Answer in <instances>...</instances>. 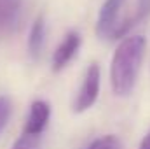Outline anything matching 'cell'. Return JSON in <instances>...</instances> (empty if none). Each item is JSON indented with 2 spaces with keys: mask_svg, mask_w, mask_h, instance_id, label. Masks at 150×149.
<instances>
[{
  "mask_svg": "<svg viewBox=\"0 0 150 149\" xmlns=\"http://www.w3.org/2000/svg\"><path fill=\"white\" fill-rule=\"evenodd\" d=\"M87 149H122V144L115 135H103V137L93 140L87 146Z\"/></svg>",
  "mask_w": 150,
  "mask_h": 149,
  "instance_id": "9",
  "label": "cell"
},
{
  "mask_svg": "<svg viewBox=\"0 0 150 149\" xmlns=\"http://www.w3.org/2000/svg\"><path fill=\"white\" fill-rule=\"evenodd\" d=\"M140 149H150V132L143 137V140H142V144H140Z\"/></svg>",
  "mask_w": 150,
  "mask_h": 149,
  "instance_id": "12",
  "label": "cell"
},
{
  "mask_svg": "<svg viewBox=\"0 0 150 149\" xmlns=\"http://www.w3.org/2000/svg\"><path fill=\"white\" fill-rule=\"evenodd\" d=\"M23 11V0H0V34H11L18 28Z\"/></svg>",
  "mask_w": 150,
  "mask_h": 149,
  "instance_id": "6",
  "label": "cell"
},
{
  "mask_svg": "<svg viewBox=\"0 0 150 149\" xmlns=\"http://www.w3.org/2000/svg\"><path fill=\"white\" fill-rule=\"evenodd\" d=\"M40 139L42 135H30V133H21L11 149H38L40 148Z\"/></svg>",
  "mask_w": 150,
  "mask_h": 149,
  "instance_id": "8",
  "label": "cell"
},
{
  "mask_svg": "<svg viewBox=\"0 0 150 149\" xmlns=\"http://www.w3.org/2000/svg\"><path fill=\"white\" fill-rule=\"evenodd\" d=\"M45 40H47V25H45V19L38 16L33 21L30 28V35H28V53L33 60H38L42 56Z\"/></svg>",
  "mask_w": 150,
  "mask_h": 149,
  "instance_id": "7",
  "label": "cell"
},
{
  "mask_svg": "<svg viewBox=\"0 0 150 149\" xmlns=\"http://www.w3.org/2000/svg\"><path fill=\"white\" fill-rule=\"evenodd\" d=\"M150 14V0H136V21Z\"/></svg>",
  "mask_w": 150,
  "mask_h": 149,
  "instance_id": "11",
  "label": "cell"
},
{
  "mask_svg": "<svg viewBox=\"0 0 150 149\" xmlns=\"http://www.w3.org/2000/svg\"><path fill=\"white\" fill-rule=\"evenodd\" d=\"M145 51L147 40L142 35L124 37L115 47L110 62V86L115 97H129L133 93Z\"/></svg>",
  "mask_w": 150,
  "mask_h": 149,
  "instance_id": "1",
  "label": "cell"
},
{
  "mask_svg": "<svg viewBox=\"0 0 150 149\" xmlns=\"http://www.w3.org/2000/svg\"><path fill=\"white\" fill-rule=\"evenodd\" d=\"M51 119V105L45 100H35L30 105L23 132L30 135H42Z\"/></svg>",
  "mask_w": 150,
  "mask_h": 149,
  "instance_id": "5",
  "label": "cell"
},
{
  "mask_svg": "<svg viewBox=\"0 0 150 149\" xmlns=\"http://www.w3.org/2000/svg\"><path fill=\"white\" fill-rule=\"evenodd\" d=\"M126 0H105L96 19V35L103 40L120 39L134 23V19L120 21V11Z\"/></svg>",
  "mask_w": 150,
  "mask_h": 149,
  "instance_id": "2",
  "label": "cell"
},
{
  "mask_svg": "<svg viewBox=\"0 0 150 149\" xmlns=\"http://www.w3.org/2000/svg\"><path fill=\"white\" fill-rule=\"evenodd\" d=\"M11 112H12V102H11V98L5 97V95H0V133L7 126Z\"/></svg>",
  "mask_w": 150,
  "mask_h": 149,
  "instance_id": "10",
  "label": "cell"
},
{
  "mask_svg": "<svg viewBox=\"0 0 150 149\" xmlns=\"http://www.w3.org/2000/svg\"><path fill=\"white\" fill-rule=\"evenodd\" d=\"M80 46H82V37H80V34L79 32H68L65 37L61 39V42L58 44V47L54 49V53H52V70L54 72H59V70H63L72 60H74V56L77 54V51L80 49Z\"/></svg>",
  "mask_w": 150,
  "mask_h": 149,
  "instance_id": "4",
  "label": "cell"
},
{
  "mask_svg": "<svg viewBox=\"0 0 150 149\" xmlns=\"http://www.w3.org/2000/svg\"><path fill=\"white\" fill-rule=\"evenodd\" d=\"M100 86H101V69L98 63H91L84 74L82 84L74 98V111L77 114L86 112L96 104L98 95H100Z\"/></svg>",
  "mask_w": 150,
  "mask_h": 149,
  "instance_id": "3",
  "label": "cell"
}]
</instances>
